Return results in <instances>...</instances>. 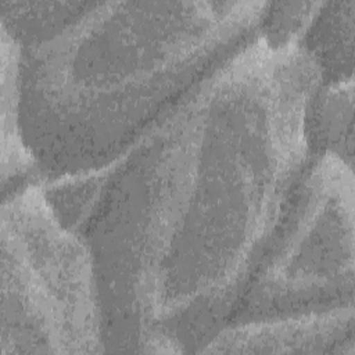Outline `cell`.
I'll return each mask as SVG.
<instances>
[{
	"label": "cell",
	"instance_id": "6da1fadb",
	"mask_svg": "<svg viewBox=\"0 0 355 355\" xmlns=\"http://www.w3.org/2000/svg\"><path fill=\"white\" fill-rule=\"evenodd\" d=\"M300 42L263 33L126 155L78 229L105 351L197 352L237 311L313 154L322 86Z\"/></svg>",
	"mask_w": 355,
	"mask_h": 355
},
{
	"label": "cell",
	"instance_id": "7a4b0ae2",
	"mask_svg": "<svg viewBox=\"0 0 355 355\" xmlns=\"http://www.w3.org/2000/svg\"><path fill=\"white\" fill-rule=\"evenodd\" d=\"M269 1H116L21 49L19 126L42 182L126 155L262 35Z\"/></svg>",
	"mask_w": 355,
	"mask_h": 355
},
{
	"label": "cell",
	"instance_id": "3957f363",
	"mask_svg": "<svg viewBox=\"0 0 355 355\" xmlns=\"http://www.w3.org/2000/svg\"><path fill=\"white\" fill-rule=\"evenodd\" d=\"M0 355L105 352L92 257L40 182L1 204Z\"/></svg>",
	"mask_w": 355,
	"mask_h": 355
},
{
	"label": "cell",
	"instance_id": "277c9868",
	"mask_svg": "<svg viewBox=\"0 0 355 355\" xmlns=\"http://www.w3.org/2000/svg\"><path fill=\"white\" fill-rule=\"evenodd\" d=\"M354 306V169L313 155L229 324Z\"/></svg>",
	"mask_w": 355,
	"mask_h": 355
},
{
	"label": "cell",
	"instance_id": "5b68a950",
	"mask_svg": "<svg viewBox=\"0 0 355 355\" xmlns=\"http://www.w3.org/2000/svg\"><path fill=\"white\" fill-rule=\"evenodd\" d=\"M198 354L354 355V306L227 324Z\"/></svg>",
	"mask_w": 355,
	"mask_h": 355
},
{
	"label": "cell",
	"instance_id": "8992f818",
	"mask_svg": "<svg viewBox=\"0 0 355 355\" xmlns=\"http://www.w3.org/2000/svg\"><path fill=\"white\" fill-rule=\"evenodd\" d=\"M355 0L322 1L301 46L319 68L322 83L354 79Z\"/></svg>",
	"mask_w": 355,
	"mask_h": 355
},
{
	"label": "cell",
	"instance_id": "52a82bcc",
	"mask_svg": "<svg viewBox=\"0 0 355 355\" xmlns=\"http://www.w3.org/2000/svg\"><path fill=\"white\" fill-rule=\"evenodd\" d=\"M354 79L322 85L308 111L313 155L330 154L354 169Z\"/></svg>",
	"mask_w": 355,
	"mask_h": 355
},
{
	"label": "cell",
	"instance_id": "ba28073f",
	"mask_svg": "<svg viewBox=\"0 0 355 355\" xmlns=\"http://www.w3.org/2000/svg\"><path fill=\"white\" fill-rule=\"evenodd\" d=\"M21 46L1 29V184L37 173L19 126Z\"/></svg>",
	"mask_w": 355,
	"mask_h": 355
},
{
	"label": "cell",
	"instance_id": "9c48e42d",
	"mask_svg": "<svg viewBox=\"0 0 355 355\" xmlns=\"http://www.w3.org/2000/svg\"><path fill=\"white\" fill-rule=\"evenodd\" d=\"M92 3H1V29H4L21 49H28L43 43L71 22L79 18Z\"/></svg>",
	"mask_w": 355,
	"mask_h": 355
},
{
	"label": "cell",
	"instance_id": "30bf717a",
	"mask_svg": "<svg viewBox=\"0 0 355 355\" xmlns=\"http://www.w3.org/2000/svg\"><path fill=\"white\" fill-rule=\"evenodd\" d=\"M322 1L269 3L262 33L276 43L300 42Z\"/></svg>",
	"mask_w": 355,
	"mask_h": 355
}]
</instances>
